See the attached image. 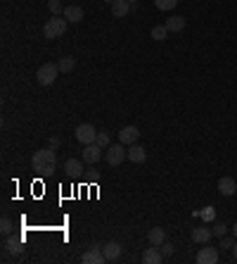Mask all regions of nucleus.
I'll return each mask as SVG.
<instances>
[{"label": "nucleus", "instance_id": "f257e3e1", "mask_svg": "<svg viewBox=\"0 0 237 264\" xmlns=\"http://www.w3.org/2000/svg\"><path fill=\"white\" fill-rule=\"evenodd\" d=\"M55 165H57V157H55V148H41V150H36L31 157V167L33 172H38V174H53L55 172Z\"/></svg>", "mask_w": 237, "mask_h": 264}, {"label": "nucleus", "instance_id": "f03ea898", "mask_svg": "<svg viewBox=\"0 0 237 264\" xmlns=\"http://www.w3.org/2000/svg\"><path fill=\"white\" fill-rule=\"evenodd\" d=\"M57 74H59V65H55V62H45V65L38 67V72H36V81H38L41 86H53L55 81H57Z\"/></svg>", "mask_w": 237, "mask_h": 264}, {"label": "nucleus", "instance_id": "7ed1b4c3", "mask_svg": "<svg viewBox=\"0 0 237 264\" xmlns=\"http://www.w3.org/2000/svg\"><path fill=\"white\" fill-rule=\"evenodd\" d=\"M66 19H62V17H50L48 22H45V26H43V36L45 38H59V36H64L66 33Z\"/></svg>", "mask_w": 237, "mask_h": 264}, {"label": "nucleus", "instance_id": "20e7f679", "mask_svg": "<svg viewBox=\"0 0 237 264\" xmlns=\"http://www.w3.org/2000/svg\"><path fill=\"white\" fill-rule=\"evenodd\" d=\"M126 157H128V150H126V145H123V143H117V145L105 148V160H107L109 167H118Z\"/></svg>", "mask_w": 237, "mask_h": 264}, {"label": "nucleus", "instance_id": "39448f33", "mask_svg": "<svg viewBox=\"0 0 237 264\" xmlns=\"http://www.w3.org/2000/svg\"><path fill=\"white\" fill-rule=\"evenodd\" d=\"M74 136H76V141H78V143L90 145V143H95V141H97V129L93 126V124H78V126H76V131H74Z\"/></svg>", "mask_w": 237, "mask_h": 264}, {"label": "nucleus", "instance_id": "423d86ee", "mask_svg": "<svg viewBox=\"0 0 237 264\" xmlns=\"http://www.w3.org/2000/svg\"><path fill=\"white\" fill-rule=\"evenodd\" d=\"M105 148H100L97 143H90L83 148V155H81V160L86 162V165H95V162H100L102 157H105Z\"/></svg>", "mask_w": 237, "mask_h": 264}, {"label": "nucleus", "instance_id": "0eeeda50", "mask_svg": "<svg viewBox=\"0 0 237 264\" xmlns=\"http://www.w3.org/2000/svg\"><path fill=\"white\" fill-rule=\"evenodd\" d=\"M194 260H197V264H216L218 262V248H209V245L199 248Z\"/></svg>", "mask_w": 237, "mask_h": 264}, {"label": "nucleus", "instance_id": "6e6552de", "mask_svg": "<svg viewBox=\"0 0 237 264\" xmlns=\"http://www.w3.org/2000/svg\"><path fill=\"white\" fill-rule=\"evenodd\" d=\"M138 138H140V129L138 126H123L118 131V143H123V145H133Z\"/></svg>", "mask_w": 237, "mask_h": 264}, {"label": "nucleus", "instance_id": "1a4fd4ad", "mask_svg": "<svg viewBox=\"0 0 237 264\" xmlns=\"http://www.w3.org/2000/svg\"><path fill=\"white\" fill-rule=\"evenodd\" d=\"M81 262L83 264H105L107 262V257H105V253H102L100 248H90L88 253H83Z\"/></svg>", "mask_w": 237, "mask_h": 264}, {"label": "nucleus", "instance_id": "9d476101", "mask_svg": "<svg viewBox=\"0 0 237 264\" xmlns=\"http://www.w3.org/2000/svg\"><path fill=\"white\" fill-rule=\"evenodd\" d=\"M145 160H147V150H145L142 145H138V143L128 145V162H135V165H142Z\"/></svg>", "mask_w": 237, "mask_h": 264}, {"label": "nucleus", "instance_id": "9b49d317", "mask_svg": "<svg viewBox=\"0 0 237 264\" xmlns=\"http://www.w3.org/2000/svg\"><path fill=\"white\" fill-rule=\"evenodd\" d=\"M218 193H221V195H226V198L235 195V193H237L235 178H230V176H223V178L218 181Z\"/></svg>", "mask_w": 237, "mask_h": 264}, {"label": "nucleus", "instance_id": "f8f14e48", "mask_svg": "<svg viewBox=\"0 0 237 264\" xmlns=\"http://www.w3.org/2000/svg\"><path fill=\"white\" fill-rule=\"evenodd\" d=\"M164 260H166V257H164V253L159 250V248H154V245H152V248H147V250L142 253V262H145V264H162Z\"/></svg>", "mask_w": 237, "mask_h": 264}, {"label": "nucleus", "instance_id": "ddd939ff", "mask_svg": "<svg viewBox=\"0 0 237 264\" xmlns=\"http://www.w3.org/2000/svg\"><path fill=\"white\" fill-rule=\"evenodd\" d=\"M214 238V231L206 229V226H199V229H192V241L199 243V245H206V243Z\"/></svg>", "mask_w": 237, "mask_h": 264}, {"label": "nucleus", "instance_id": "4468645a", "mask_svg": "<svg viewBox=\"0 0 237 264\" xmlns=\"http://www.w3.org/2000/svg\"><path fill=\"white\" fill-rule=\"evenodd\" d=\"M64 19L71 24H78L83 19V7H78V5H66L64 7Z\"/></svg>", "mask_w": 237, "mask_h": 264}, {"label": "nucleus", "instance_id": "2eb2a0df", "mask_svg": "<svg viewBox=\"0 0 237 264\" xmlns=\"http://www.w3.org/2000/svg\"><path fill=\"white\" fill-rule=\"evenodd\" d=\"M5 250L10 255H22V250H24V238H12V236H7L5 238Z\"/></svg>", "mask_w": 237, "mask_h": 264}, {"label": "nucleus", "instance_id": "dca6fc26", "mask_svg": "<svg viewBox=\"0 0 237 264\" xmlns=\"http://www.w3.org/2000/svg\"><path fill=\"white\" fill-rule=\"evenodd\" d=\"M164 241H166V231H164L162 226H154V229H150V233H147V243H150V245L159 248Z\"/></svg>", "mask_w": 237, "mask_h": 264}, {"label": "nucleus", "instance_id": "f3484780", "mask_svg": "<svg viewBox=\"0 0 237 264\" xmlns=\"http://www.w3.org/2000/svg\"><path fill=\"white\" fill-rule=\"evenodd\" d=\"M83 165H86L83 160H76V157H69V160L64 162V172H66L69 176H78L81 172H83Z\"/></svg>", "mask_w": 237, "mask_h": 264}, {"label": "nucleus", "instance_id": "a211bd4d", "mask_svg": "<svg viewBox=\"0 0 237 264\" xmlns=\"http://www.w3.org/2000/svg\"><path fill=\"white\" fill-rule=\"evenodd\" d=\"M102 253H105V257H107V262H114V260L121 257V245H118L117 241H109L107 245L102 248Z\"/></svg>", "mask_w": 237, "mask_h": 264}, {"label": "nucleus", "instance_id": "6ab92c4d", "mask_svg": "<svg viewBox=\"0 0 237 264\" xmlns=\"http://www.w3.org/2000/svg\"><path fill=\"white\" fill-rule=\"evenodd\" d=\"M128 12H130V2H128V0H114V2H112V14H114L117 19L126 17Z\"/></svg>", "mask_w": 237, "mask_h": 264}, {"label": "nucleus", "instance_id": "aec40b11", "mask_svg": "<svg viewBox=\"0 0 237 264\" xmlns=\"http://www.w3.org/2000/svg\"><path fill=\"white\" fill-rule=\"evenodd\" d=\"M166 29L171 33H180L185 29V17H178V14H176V17H169V19H166Z\"/></svg>", "mask_w": 237, "mask_h": 264}, {"label": "nucleus", "instance_id": "412c9836", "mask_svg": "<svg viewBox=\"0 0 237 264\" xmlns=\"http://www.w3.org/2000/svg\"><path fill=\"white\" fill-rule=\"evenodd\" d=\"M169 29H166V24H157V26H152L150 36L154 38V41H166V36H169Z\"/></svg>", "mask_w": 237, "mask_h": 264}, {"label": "nucleus", "instance_id": "4be33fe9", "mask_svg": "<svg viewBox=\"0 0 237 264\" xmlns=\"http://www.w3.org/2000/svg\"><path fill=\"white\" fill-rule=\"evenodd\" d=\"M57 65H59V72L69 74V72H71V69L76 67V57H71V55H69V57H62V60H59Z\"/></svg>", "mask_w": 237, "mask_h": 264}, {"label": "nucleus", "instance_id": "5701e85b", "mask_svg": "<svg viewBox=\"0 0 237 264\" xmlns=\"http://www.w3.org/2000/svg\"><path fill=\"white\" fill-rule=\"evenodd\" d=\"M12 231H14V224H12V219H10V217H2V219H0V233L7 238V236H12Z\"/></svg>", "mask_w": 237, "mask_h": 264}, {"label": "nucleus", "instance_id": "b1692460", "mask_svg": "<svg viewBox=\"0 0 237 264\" xmlns=\"http://www.w3.org/2000/svg\"><path fill=\"white\" fill-rule=\"evenodd\" d=\"M48 10L53 12V17H57V14H64V5L59 0H48Z\"/></svg>", "mask_w": 237, "mask_h": 264}, {"label": "nucleus", "instance_id": "393cba45", "mask_svg": "<svg viewBox=\"0 0 237 264\" xmlns=\"http://www.w3.org/2000/svg\"><path fill=\"white\" fill-rule=\"evenodd\" d=\"M154 5H157V10H173L176 5H178V0H154Z\"/></svg>", "mask_w": 237, "mask_h": 264}, {"label": "nucleus", "instance_id": "a878e982", "mask_svg": "<svg viewBox=\"0 0 237 264\" xmlns=\"http://www.w3.org/2000/svg\"><path fill=\"white\" fill-rule=\"evenodd\" d=\"M100 148H109V133L107 131H97V141H95Z\"/></svg>", "mask_w": 237, "mask_h": 264}, {"label": "nucleus", "instance_id": "bb28decb", "mask_svg": "<svg viewBox=\"0 0 237 264\" xmlns=\"http://www.w3.org/2000/svg\"><path fill=\"white\" fill-rule=\"evenodd\" d=\"M211 231H214L216 238H223V236L228 233V226H226V224H214V229H211Z\"/></svg>", "mask_w": 237, "mask_h": 264}, {"label": "nucleus", "instance_id": "cd10ccee", "mask_svg": "<svg viewBox=\"0 0 237 264\" xmlns=\"http://www.w3.org/2000/svg\"><path fill=\"white\" fill-rule=\"evenodd\" d=\"M202 219H204V221H214L216 219V209L214 207H204V212H202Z\"/></svg>", "mask_w": 237, "mask_h": 264}, {"label": "nucleus", "instance_id": "c85d7f7f", "mask_svg": "<svg viewBox=\"0 0 237 264\" xmlns=\"http://www.w3.org/2000/svg\"><path fill=\"white\" fill-rule=\"evenodd\" d=\"M159 250L164 253V257H171V255H173V245L169 241H164L162 245H159Z\"/></svg>", "mask_w": 237, "mask_h": 264}, {"label": "nucleus", "instance_id": "c756f323", "mask_svg": "<svg viewBox=\"0 0 237 264\" xmlns=\"http://www.w3.org/2000/svg\"><path fill=\"white\" fill-rule=\"evenodd\" d=\"M235 241L237 238H226V236H223V238H221V248H223V250H233Z\"/></svg>", "mask_w": 237, "mask_h": 264}, {"label": "nucleus", "instance_id": "7c9ffc66", "mask_svg": "<svg viewBox=\"0 0 237 264\" xmlns=\"http://www.w3.org/2000/svg\"><path fill=\"white\" fill-rule=\"evenodd\" d=\"M59 143H62V141H59V136H50V148H55V150H57V148H59Z\"/></svg>", "mask_w": 237, "mask_h": 264}, {"label": "nucleus", "instance_id": "2f4dec72", "mask_svg": "<svg viewBox=\"0 0 237 264\" xmlns=\"http://www.w3.org/2000/svg\"><path fill=\"white\" fill-rule=\"evenodd\" d=\"M230 231H233V236H235V238H237V221H235V226H233Z\"/></svg>", "mask_w": 237, "mask_h": 264}, {"label": "nucleus", "instance_id": "473e14b6", "mask_svg": "<svg viewBox=\"0 0 237 264\" xmlns=\"http://www.w3.org/2000/svg\"><path fill=\"white\" fill-rule=\"evenodd\" d=\"M233 255H235V260H237V241H235V245H233Z\"/></svg>", "mask_w": 237, "mask_h": 264}, {"label": "nucleus", "instance_id": "72a5a7b5", "mask_svg": "<svg viewBox=\"0 0 237 264\" xmlns=\"http://www.w3.org/2000/svg\"><path fill=\"white\" fill-rule=\"evenodd\" d=\"M128 2H130V5H133V2H138V0H128Z\"/></svg>", "mask_w": 237, "mask_h": 264}, {"label": "nucleus", "instance_id": "f704fd0d", "mask_svg": "<svg viewBox=\"0 0 237 264\" xmlns=\"http://www.w3.org/2000/svg\"><path fill=\"white\" fill-rule=\"evenodd\" d=\"M105 2H109V5H112V2H114V0H105Z\"/></svg>", "mask_w": 237, "mask_h": 264}]
</instances>
